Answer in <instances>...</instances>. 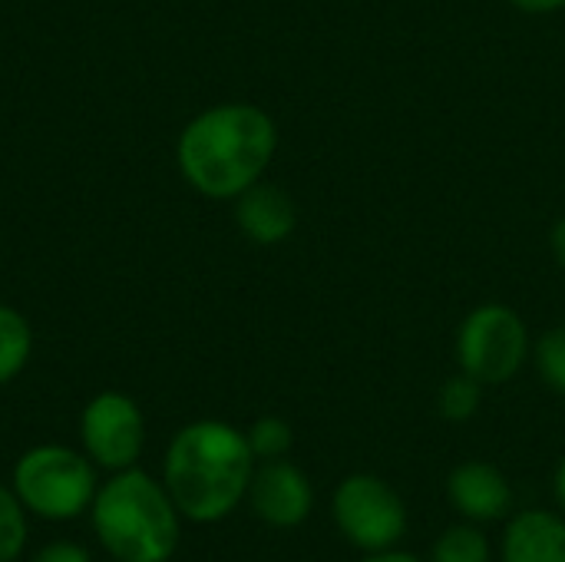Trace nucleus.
<instances>
[{
    "mask_svg": "<svg viewBox=\"0 0 565 562\" xmlns=\"http://www.w3.org/2000/svg\"><path fill=\"white\" fill-rule=\"evenodd\" d=\"M278 149L275 119L255 103L202 109L179 136L175 159L185 182L205 199H238L255 185Z\"/></svg>",
    "mask_w": 565,
    "mask_h": 562,
    "instance_id": "nucleus-1",
    "label": "nucleus"
},
{
    "mask_svg": "<svg viewBox=\"0 0 565 562\" xmlns=\"http://www.w3.org/2000/svg\"><path fill=\"white\" fill-rule=\"evenodd\" d=\"M252 474L255 454L242 431L222 421H195L172 437L162 484L185 520L218 523L248 497Z\"/></svg>",
    "mask_w": 565,
    "mask_h": 562,
    "instance_id": "nucleus-2",
    "label": "nucleus"
},
{
    "mask_svg": "<svg viewBox=\"0 0 565 562\" xmlns=\"http://www.w3.org/2000/svg\"><path fill=\"white\" fill-rule=\"evenodd\" d=\"M93 530L119 562H169L179 547V507L166 484L129 467L116 470L93 497Z\"/></svg>",
    "mask_w": 565,
    "mask_h": 562,
    "instance_id": "nucleus-3",
    "label": "nucleus"
},
{
    "mask_svg": "<svg viewBox=\"0 0 565 562\" xmlns=\"http://www.w3.org/2000/svg\"><path fill=\"white\" fill-rule=\"evenodd\" d=\"M96 464L70 447L43 444L13 467V494L43 520H73L96 497Z\"/></svg>",
    "mask_w": 565,
    "mask_h": 562,
    "instance_id": "nucleus-4",
    "label": "nucleus"
},
{
    "mask_svg": "<svg viewBox=\"0 0 565 562\" xmlns=\"http://www.w3.org/2000/svg\"><path fill=\"white\" fill-rule=\"evenodd\" d=\"M530 351V335L523 318L507 305H483L467 315L457 335L460 371L487 384H507L516 378Z\"/></svg>",
    "mask_w": 565,
    "mask_h": 562,
    "instance_id": "nucleus-5",
    "label": "nucleus"
},
{
    "mask_svg": "<svg viewBox=\"0 0 565 562\" xmlns=\"http://www.w3.org/2000/svg\"><path fill=\"white\" fill-rule=\"evenodd\" d=\"M334 523L358 550L381 553L394 550L407 533V507L381 477L354 474L334 490Z\"/></svg>",
    "mask_w": 565,
    "mask_h": 562,
    "instance_id": "nucleus-6",
    "label": "nucleus"
},
{
    "mask_svg": "<svg viewBox=\"0 0 565 562\" xmlns=\"http://www.w3.org/2000/svg\"><path fill=\"white\" fill-rule=\"evenodd\" d=\"M79 437L86 447V457L116 474L136 467L146 441V421L139 404L129 394L119 391H103L96 394L79 417Z\"/></svg>",
    "mask_w": 565,
    "mask_h": 562,
    "instance_id": "nucleus-7",
    "label": "nucleus"
},
{
    "mask_svg": "<svg viewBox=\"0 0 565 562\" xmlns=\"http://www.w3.org/2000/svg\"><path fill=\"white\" fill-rule=\"evenodd\" d=\"M248 500L262 523L275 530H295L308 520L315 507V490L308 477L281 457L255 467L248 484Z\"/></svg>",
    "mask_w": 565,
    "mask_h": 562,
    "instance_id": "nucleus-8",
    "label": "nucleus"
},
{
    "mask_svg": "<svg viewBox=\"0 0 565 562\" xmlns=\"http://www.w3.org/2000/svg\"><path fill=\"white\" fill-rule=\"evenodd\" d=\"M447 497L457 513H463L473 523H493L510 513L513 503V487L500 474V467L487 460H467L454 467L447 477Z\"/></svg>",
    "mask_w": 565,
    "mask_h": 562,
    "instance_id": "nucleus-9",
    "label": "nucleus"
},
{
    "mask_svg": "<svg viewBox=\"0 0 565 562\" xmlns=\"http://www.w3.org/2000/svg\"><path fill=\"white\" fill-rule=\"evenodd\" d=\"M235 222L255 245H281L298 229V209L285 189L258 179L235 199Z\"/></svg>",
    "mask_w": 565,
    "mask_h": 562,
    "instance_id": "nucleus-10",
    "label": "nucleus"
},
{
    "mask_svg": "<svg viewBox=\"0 0 565 562\" xmlns=\"http://www.w3.org/2000/svg\"><path fill=\"white\" fill-rule=\"evenodd\" d=\"M503 562H565V520L546 510H526L503 530Z\"/></svg>",
    "mask_w": 565,
    "mask_h": 562,
    "instance_id": "nucleus-11",
    "label": "nucleus"
},
{
    "mask_svg": "<svg viewBox=\"0 0 565 562\" xmlns=\"http://www.w3.org/2000/svg\"><path fill=\"white\" fill-rule=\"evenodd\" d=\"M30 351H33L30 321L17 308L0 305V384L13 381L26 368Z\"/></svg>",
    "mask_w": 565,
    "mask_h": 562,
    "instance_id": "nucleus-12",
    "label": "nucleus"
},
{
    "mask_svg": "<svg viewBox=\"0 0 565 562\" xmlns=\"http://www.w3.org/2000/svg\"><path fill=\"white\" fill-rule=\"evenodd\" d=\"M434 562H490V543L477 527H450L434 543Z\"/></svg>",
    "mask_w": 565,
    "mask_h": 562,
    "instance_id": "nucleus-13",
    "label": "nucleus"
},
{
    "mask_svg": "<svg viewBox=\"0 0 565 562\" xmlns=\"http://www.w3.org/2000/svg\"><path fill=\"white\" fill-rule=\"evenodd\" d=\"M480 401H483V384L477 378H470L467 371L454 374L444 388H440V397H437V407L447 421L454 424H463L470 421L477 411H480Z\"/></svg>",
    "mask_w": 565,
    "mask_h": 562,
    "instance_id": "nucleus-14",
    "label": "nucleus"
},
{
    "mask_svg": "<svg viewBox=\"0 0 565 562\" xmlns=\"http://www.w3.org/2000/svg\"><path fill=\"white\" fill-rule=\"evenodd\" d=\"M26 543V507L7 487H0V562H13Z\"/></svg>",
    "mask_w": 565,
    "mask_h": 562,
    "instance_id": "nucleus-15",
    "label": "nucleus"
},
{
    "mask_svg": "<svg viewBox=\"0 0 565 562\" xmlns=\"http://www.w3.org/2000/svg\"><path fill=\"white\" fill-rule=\"evenodd\" d=\"M245 437H248V447H252L255 460H281L291 450V441H295L288 421H281V417H258Z\"/></svg>",
    "mask_w": 565,
    "mask_h": 562,
    "instance_id": "nucleus-16",
    "label": "nucleus"
},
{
    "mask_svg": "<svg viewBox=\"0 0 565 562\" xmlns=\"http://www.w3.org/2000/svg\"><path fill=\"white\" fill-rule=\"evenodd\" d=\"M536 368L543 381L565 397V325L550 328L536 344Z\"/></svg>",
    "mask_w": 565,
    "mask_h": 562,
    "instance_id": "nucleus-17",
    "label": "nucleus"
},
{
    "mask_svg": "<svg viewBox=\"0 0 565 562\" xmlns=\"http://www.w3.org/2000/svg\"><path fill=\"white\" fill-rule=\"evenodd\" d=\"M30 562H93V560H89V553H86L83 547L60 540V543L43 547V550H40V553H36Z\"/></svg>",
    "mask_w": 565,
    "mask_h": 562,
    "instance_id": "nucleus-18",
    "label": "nucleus"
},
{
    "mask_svg": "<svg viewBox=\"0 0 565 562\" xmlns=\"http://www.w3.org/2000/svg\"><path fill=\"white\" fill-rule=\"evenodd\" d=\"M516 10H526V13H553L565 7V0H510Z\"/></svg>",
    "mask_w": 565,
    "mask_h": 562,
    "instance_id": "nucleus-19",
    "label": "nucleus"
},
{
    "mask_svg": "<svg viewBox=\"0 0 565 562\" xmlns=\"http://www.w3.org/2000/svg\"><path fill=\"white\" fill-rule=\"evenodd\" d=\"M553 255H556V262L563 265L565 272V215L553 225Z\"/></svg>",
    "mask_w": 565,
    "mask_h": 562,
    "instance_id": "nucleus-20",
    "label": "nucleus"
},
{
    "mask_svg": "<svg viewBox=\"0 0 565 562\" xmlns=\"http://www.w3.org/2000/svg\"><path fill=\"white\" fill-rule=\"evenodd\" d=\"M364 562H420L411 553H401V550H381V553H367Z\"/></svg>",
    "mask_w": 565,
    "mask_h": 562,
    "instance_id": "nucleus-21",
    "label": "nucleus"
},
{
    "mask_svg": "<svg viewBox=\"0 0 565 562\" xmlns=\"http://www.w3.org/2000/svg\"><path fill=\"white\" fill-rule=\"evenodd\" d=\"M556 497H559V503L565 507V460L559 464V470H556Z\"/></svg>",
    "mask_w": 565,
    "mask_h": 562,
    "instance_id": "nucleus-22",
    "label": "nucleus"
}]
</instances>
